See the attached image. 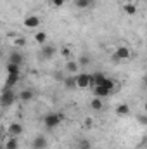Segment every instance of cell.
Listing matches in <instances>:
<instances>
[{
	"label": "cell",
	"instance_id": "836d02e7",
	"mask_svg": "<svg viewBox=\"0 0 147 149\" xmlns=\"http://www.w3.org/2000/svg\"><path fill=\"white\" fill-rule=\"evenodd\" d=\"M66 2H74V0H66Z\"/></svg>",
	"mask_w": 147,
	"mask_h": 149
},
{
	"label": "cell",
	"instance_id": "83f0119b",
	"mask_svg": "<svg viewBox=\"0 0 147 149\" xmlns=\"http://www.w3.org/2000/svg\"><path fill=\"white\" fill-rule=\"evenodd\" d=\"M52 2V5H55V7H62L64 3H66V0H50Z\"/></svg>",
	"mask_w": 147,
	"mask_h": 149
},
{
	"label": "cell",
	"instance_id": "f546056e",
	"mask_svg": "<svg viewBox=\"0 0 147 149\" xmlns=\"http://www.w3.org/2000/svg\"><path fill=\"white\" fill-rule=\"evenodd\" d=\"M132 2H133V0H125V3H132Z\"/></svg>",
	"mask_w": 147,
	"mask_h": 149
},
{
	"label": "cell",
	"instance_id": "44dd1931",
	"mask_svg": "<svg viewBox=\"0 0 147 149\" xmlns=\"http://www.w3.org/2000/svg\"><path fill=\"white\" fill-rule=\"evenodd\" d=\"M35 42L40 43V45H45V43H47V33H43V31L35 33Z\"/></svg>",
	"mask_w": 147,
	"mask_h": 149
},
{
	"label": "cell",
	"instance_id": "ffe728a7",
	"mask_svg": "<svg viewBox=\"0 0 147 149\" xmlns=\"http://www.w3.org/2000/svg\"><path fill=\"white\" fill-rule=\"evenodd\" d=\"M123 10H125V14H128V16L137 14V7L133 5V2H132V3H125V5H123Z\"/></svg>",
	"mask_w": 147,
	"mask_h": 149
},
{
	"label": "cell",
	"instance_id": "7c38bea8",
	"mask_svg": "<svg viewBox=\"0 0 147 149\" xmlns=\"http://www.w3.org/2000/svg\"><path fill=\"white\" fill-rule=\"evenodd\" d=\"M111 92L104 87V85H99V87H94V95L95 97H101V99H104V97H107Z\"/></svg>",
	"mask_w": 147,
	"mask_h": 149
},
{
	"label": "cell",
	"instance_id": "7402d4cb",
	"mask_svg": "<svg viewBox=\"0 0 147 149\" xmlns=\"http://www.w3.org/2000/svg\"><path fill=\"white\" fill-rule=\"evenodd\" d=\"M64 85H66L68 88H78V85H76V76H68V78L64 80Z\"/></svg>",
	"mask_w": 147,
	"mask_h": 149
},
{
	"label": "cell",
	"instance_id": "4fadbf2b",
	"mask_svg": "<svg viewBox=\"0 0 147 149\" xmlns=\"http://www.w3.org/2000/svg\"><path fill=\"white\" fill-rule=\"evenodd\" d=\"M128 114H130V106H128L126 102H123V104L116 106V116L123 118V116H128Z\"/></svg>",
	"mask_w": 147,
	"mask_h": 149
},
{
	"label": "cell",
	"instance_id": "484cf974",
	"mask_svg": "<svg viewBox=\"0 0 147 149\" xmlns=\"http://www.w3.org/2000/svg\"><path fill=\"white\" fill-rule=\"evenodd\" d=\"M78 63H80V66H87V64L90 63V57H87V56H81V57L78 59Z\"/></svg>",
	"mask_w": 147,
	"mask_h": 149
},
{
	"label": "cell",
	"instance_id": "1f68e13d",
	"mask_svg": "<svg viewBox=\"0 0 147 149\" xmlns=\"http://www.w3.org/2000/svg\"><path fill=\"white\" fill-rule=\"evenodd\" d=\"M144 144H147V137H146V141H144Z\"/></svg>",
	"mask_w": 147,
	"mask_h": 149
},
{
	"label": "cell",
	"instance_id": "8992f818",
	"mask_svg": "<svg viewBox=\"0 0 147 149\" xmlns=\"http://www.w3.org/2000/svg\"><path fill=\"white\" fill-rule=\"evenodd\" d=\"M47 146H49V141H47V137L45 135H37L33 141H31V148L33 149H47Z\"/></svg>",
	"mask_w": 147,
	"mask_h": 149
},
{
	"label": "cell",
	"instance_id": "277c9868",
	"mask_svg": "<svg viewBox=\"0 0 147 149\" xmlns=\"http://www.w3.org/2000/svg\"><path fill=\"white\" fill-rule=\"evenodd\" d=\"M76 85H78V88H88V87H92V74L90 73L76 74Z\"/></svg>",
	"mask_w": 147,
	"mask_h": 149
},
{
	"label": "cell",
	"instance_id": "52a82bcc",
	"mask_svg": "<svg viewBox=\"0 0 147 149\" xmlns=\"http://www.w3.org/2000/svg\"><path fill=\"white\" fill-rule=\"evenodd\" d=\"M40 23H42V19L38 17V16H26L24 17V26L26 28H30V30H35L40 26Z\"/></svg>",
	"mask_w": 147,
	"mask_h": 149
},
{
	"label": "cell",
	"instance_id": "d4e9b609",
	"mask_svg": "<svg viewBox=\"0 0 147 149\" xmlns=\"http://www.w3.org/2000/svg\"><path fill=\"white\" fill-rule=\"evenodd\" d=\"M61 54H62V57L69 59V57H71V49H69V47H62V49H61Z\"/></svg>",
	"mask_w": 147,
	"mask_h": 149
},
{
	"label": "cell",
	"instance_id": "8fae6325",
	"mask_svg": "<svg viewBox=\"0 0 147 149\" xmlns=\"http://www.w3.org/2000/svg\"><path fill=\"white\" fill-rule=\"evenodd\" d=\"M104 81H106V74L104 73H94L92 74V87L104 85Z\"/></svg>",
	"mask_w": 147,
	"mask_h": 149
},
{
	"label": "cell",
	"instance_id": "4316f807",
	"mask_svg": "<svg viewBox=\"0 0 147 149\" xmlns=\"http://www.w3.org/2000/svg\"><path fill=\"white\" fill-rule=\"evenodd\" d=\"M14 45L23 47V45H26V40H24V38H16V40H14Z\"/></svg>",
	"mask_w": 147,
	"mask_h": 149
},
{
	"label": "cell",
	"instance_id": "f1b7e54d",
	"mask_svg": "<svg viewBox=\"0 0 147 149\" xmlns=\"http://www.w3.org/2000/svg\"><path fill=\"white\" fill-rule=\"evenodd\" d=\"M139 121H140L142 125H147V116L146 114H140V116H139Z\"/></svg>",
	"mask_w": 147,
	"mask_h": 149
},
{
	"label": "cell",
	"instance_id": "3957f363",
	"mask_svg": "<svg viewBox=\"0 0 147 149\" xmlns=\"http://www.w3.org/2000/svg\"><path fill=\"white\" fill-rule=\"evenodd\" d=\"M132 57V52H130V49L128 47H125V45H119V47H116V52H114V56H112V59L118 63V61H128Z\"/></svg>",
	"mask_w": 147,
	"mask_h": 149
},
{
	"label": "cell",
	"instance_id": "5b68a950",
	"mask_svg": "<svg viewBox=\"0 0 147 149\" xmlns=\"http://www.w3.org/2000/svg\"><path fill=\"white\" fill-rule=\"evenodd\" d=\"M55 54H57V47L55 45H49V43L42 45V50H40L42 59H52Z\"/></svg>",
	"mask_w": 147,
	"mask_h": 149
},
{
	"label": "cell",
	"instance_id": "603a6c76",
	"mask_svg": "<svg viewBox=\"0 0 147 149\" xmlns=\"http://www.w3.org/2000/svg\"><path fill=\"white\" fill-rule=\"evenodd\" d=\"M104 87H106L109 92H114V90H116V81H114V80H111V78H106Z\"/></svg>",
	"mask_w": 147,
	"mask_h": 149
},
{
	"label": "cell",
	"instance_id": "6da1fadb",
	"mask_svg": "<svg viewBox=\"0 0 147 149\" xmlns=\"http://www.w3.org/2000/svg\"><path fill=\"white\" fill-rule=\"evenodd\" d=\"M62 118H64L62 113H47V114L43 116V125H45L47 128H55V127L61 125Z\"/></svg>",
	"mask_w": 147,
	"mask_h": 149
},
{
	"label": "cell",
	"instance_id": "30bf717a",
	"mask_svg": "<svg viewBox=\"0 0 147 149\" xmlns=\"http://www.w3.org/2000/svg\"><path fill=\"white\" fill-rule=\"evenodd\" d=\"M9 63H14V64H23V54L21 52H17V50H12L10 54H9Z\"/></svg>",
	"mask_w": 147,
	"mask_h": 149
},
{
	"label": "cell",
	"instance_id": "ac0fdd59",
	"mask_svg": "<svg viewBox=\"0 0 147 149\" xmlns=\"http://www.w3.org/2000/svg\"><path fill=\"white\" fill-rule=\"evenodd\" d=\"M90 108H92L94 111H101V109L104 108L102 99H101V97H94V99H92V102H90Z\"/></svg>",
	"mask_w": 147,
	"mask_h": 149
},
{
	"label": "cell",
	"instance_id": "5bb4252c",
	"mask_svg": "<svg viewBox=\"0 0 147 149\" xmlns=\"http://www.w3.org/2000/svg\"><path fill=\"white\" fill-rule=\"evenodd\" d=\"M78 70H80V63L68 59V63H66V71H68L69 74H76L78 73Z\"/></svg>",
	"mask_w": 147,
	"mask_h": 149
},
{
	"label": "cell",
	"instance_id": "e0dca14e",
	"mask_svg": "<svg viewBox=\"0 0 147 149\" xmlns=\"http://www.w3.org/2000/svg\"><path fill=\"white\" fill-rule=\"evenodd\" d=\"M76 9H88L92 5H95V0H74Z\"/></svg>",
	"mask_w": 147,
	"mask_h": 149
},
{
	"label": "cell",
	"instance_id": "2e32d148",
	"mask_svg": "<svg viewBox=\"0 0 147 149\" xmlns=\"http://www.w3.org/2000/svg\"><path fill=\"white\" fill-rule=\"evenodd\" d=\"M5 70H7V74H21V66L19 64H14V63H7V66H5Z\"/></svg>",
	"mask_w": 147,
	"mask_h": 149
},
{
	"label": "cell",
	"instance_id": "d6986e66",
	"mask_svg": "<svg viewBox=\"0 0 147 149\" xmlns=\"http://www.w3.org/2000/svg\"><path fill=\"white\" fill-rule=\"evenodd\" d=\"M17 81H19V76H17V74H9V76H7V81H5V87L14 88Z\"/></svg>",
	"mask_w": 147,
	"mask_h": 149
},
{
	"label": "cell",
	"instance_id": "ba28073f",
	"mask_svg": "<svg viewBox=\"0 0 147 149\" xmlns=\"http://www.w3.org/2000/svg\"><path fill=\"white\" fill-rule=\"evenodd\" d=\"M7 132H9V135H12V137H19V135L23 134V125H21V123H10V125L7 127Z\"/></svg>",
	"mask_w": 147,
	"mask_h": 149
},
{
	"label": "cell",
	"instance_id": "4dcf8cb0",
	"mask_svg": "<svg viewBox=\"0 0 147 149\" xmlns=\"http://www.w3.org/2000/svg\"><path fill=\"white\" fill-rule=\"evenodd\" d=\"M144 109H146V113H147V102H146V106H144Z\"/></svg>",
	"mask_w": 147,
	"mask_h": 149
},
{
	"label": "cell",
	"instance_id": "cb8c5ba5",
	"mask_svg": "<svg viewBox=\"0 0 147 149\" xmlns=\"http://www.w3.org/2000/svg\"><path fill=\"white\" fill-rule=\"evenodd\" d=\"M78 149H90V141L88 139H80L78 141Z\"/></svg>",
	"mask_w": 147,
	"mask_h": 149
},
{
	"label": "cell",
	"instance_id": "d6a6232c",
	"mask_svg": "<svg viewBox=\"0 0 147 149\" xmlns=\"http://www.w3.org/2000/svg\"><path fill=\"white\" fill-rule=\"evenodd\" d=\"M146 87H147V76H146Z\"/></svg>",
	"mask_w": 147,
	"mask_h": 149
},
{
	"label": "cell",
	"instance_id": "7a4b0ae2",
	"mask_svg": "<svg viewBox=\"0 0 147 149\" xmlns=\"http://www.w3.org/2000/svg\"><path fill=\"white\" fill-rule=\"evenodd\" d=\"M16 99H19V95H16V92H14L12 88L5 87V88L2 90V106H3V108H9V106H12Z\"/></svg>",
	"mask_w": 147,
	"mask_h": 149
},
{
	"label": "cell",
	"instance_id": "9a60e30c",
	"mask_svg": "<svg viewBox=\"0 0 147 149\" xmlns=\"http://www.w3.org/2000/svg\"><path fill=\"white\" fill-rule=\"evenodd\" d=\"M17 148H19L17 137L9 135V137H7V141H5V144H3V149H17Z\"/></svg>",
	"mask_w": 147,
	"mask_h": 149
},
{
	"label": "cell",
	"instance_id": "9c48e42d",
	"mask_svg": "<svg viewBox=\"0 0 147 149\" xmlns=\"http://www.w3.org/2000/svg\"><path fill=\"white\" fill-rule=\"evenodd\" d=\"M33 97H35V92H33L31 88H24V90L19 92V101H23V102H28V101H31Z\"/></svg>",
	"mask_w": 147,
	"mask_h": 149
}]
</instances>
